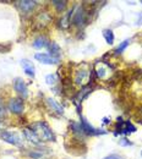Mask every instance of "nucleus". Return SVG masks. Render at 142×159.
Wrapping results in <instances>:
<instances>
[{"mask_svg":"<svg viewBox=\"0 0 142 159\" xmlns=\"http://www.w3.org/2000/svg\"><path fill=\"white\" fill-rule=\"evenodd\" d=\"M103 124H109V121H108L107 118H104V119H103Z\"/></svg>","mask_w":142,"mask_h":159,"instance_id":"28","label":"nucleus"},{"mask_svg":"<svg viewBox=\"0 0 142 159\" xmlns=\"http://www.w3.org/2000/svg\"><path fill=\"white\" fill-rule=\"evenodd\" d=\"M17 6L21 9V11L23 12H30L34 9L36 6V1H30V0H22V1H17Z\"/></svg>","mask_w":142,"mask_h":159,"instance_id":"13","label":"nucleus"},{"mask_svg":"<svg viewBox=\"0 0 142 159\" xmlns=\"http://www.w3.org/2000/svg\"><path fill=\"white\" fill-rule=\"evenodd\" d=\"M45 82H47V84H49V86H54V84L58 82V76H57L55 74H50V75H48V76L45 77Z\"/></svg>","mask_w":142,"mask_h":159,"instance_id":"19","label":"nucleus"},{"mask_svg":"<svg viewBox=\"0 0 142 159\" xmlns=\"http://www.w3.org/2000/svg\"><path fill=\"white\" fill-rule=\"evenodd\" d=\"M31 129L34 131V134L38 136V139L44 142H54L55 141V135L52 131V129L48 126L47 122L44 121H37L31 125Z\"/></svg>","mask_w":142,"mask_h":159,"instance_id":"1","label":"nucleus"},{"mask_svg":"<svg viewBox=\"0 0 142 159\" xmlns=\"http://www.w3.org/2000/svg\"><path fill=\"white\" fill-rule=\"evenodd\" d=\"M136 25H142V12H140V15H139V19L136 21Z\"/></svg>","mask_w":142,"mask_h":159,"instance_id":"27","label":"nucleus"},{"mask_svg":"<svg viewBox=\"0 0 142 159\" xmlns=\"http://www.w3.org/2000/svg\"><path fill=\"white\" fill-rule=\"evenodd\" d=\"M0 137L2 141L12 144V146H21L22 144V139L21 137L16 134V132H12V131H4L1 132Z\"/></svg>","mask_w":142,"mask_h":159,"instance_id":"4","label":"nucleus"},{"mask_svg":"<svg viewBox=\"0 0 142 159\" xmlns=\"http://www.w3.org/2000/svg\"><path fill=\"white\" fill-rule=\"evenodd\" d=\"M71 22L74 25L79 26V27L85 25V22H86V12H85L82 6H76L71 11V14H70V23Z\"/></svg>","mask_w":142,"mask_h":159,"instance_id":"2","label":"nucleus"},{"mask_svg":"<svg viewBox=\"0 0 142 159\" xmlns=\"http://www.w3.org/2000/svg\"><path fill=\"white\" fill-rule=\"evenodd\" d=\"M10 50V45H1L0 44V53H6Z\"/></svg>","mask_w":142,"mask_h":159,"instance_id":"25","label":"nucleus"},{"mask_svg":"<svg viewBox=\"0 0 142 159\" xmlns=\"http://www.w3.org/2000/svg\"><path fill=\"white\" fill-rule=\"evenodd\" d=\"M89 76H91L89 70L87 69L86 65H83V66H81V69H79L75 72V79H74V81H75L76 84L81 86V87H85L89 82Z\"/></svg>","mask_w":142,"mask_h":159,"instance_id":"3","label":"nucleus"},{"mask_svg":"<svg viewBox=\"0 0 142 159\" xmlns=\"http://www.w3.org/2000/svg\"><path fill=\"white\" fill-rule=\"evenodd\" d=\"M30 157H32L33 159H45V153L43 151H32L30 152Z\"/></svg>","mask_w":142,"mask_h":159,"instance_id":"18","label":"nucleus"},{"mask_svg":"<svg viewBox=\"0 0 142 159\" xmlns=\"http://www.w3.org/2000/svg\"><path fill=\"white\" fill-rule=\"evenodd\" d=\"M50 22V16L47 14V12H39L37 16H36V20H34V23L39 27V28H43L45 27L48 23Z\"/></svg>","mask_w":142,"mask_h":159,"instance_id":"11","label":"nucleus"},{"mask_svg":"<svg viewBox=\"0 0 142 159\" xmlns=\"http://www.w3.org/2000/svg\"><path fill=\"white\" fill-rule=\"evenodd\" d=\"M103 37H104V39L108 44L112 45L114 43V33H113L112 30H104L103 31Z\"/></svg>","mask_w":142,"mask_h":159,"instance_id":"17","label":"nucleus"},{"mask_svg":"<svg viewBox=\"0 0 142 159\" xmlns=\"http://www.w3.org/2000/svg\"><path fill=\"white\" fill-rule=\"evenodd\" d=\"M129 43H130V40H129V39L124 40L121 44H120V45H119V47L115 49V52H114V53H115V54H121L122 52L125 50V48L129 45Z\"/></svg>","mask_w":142,"mask_h":159,"instance_id":"21","label":"nucleus"},{"mask_svg":"<svg viewBox=\"0 0 142 159\" xmlns=\"http://www.w3.org/2000/svg\"><path fill=\"white\" fill-rule=\"evenodd\" d=\"M105 75H107V69H105V67L101 66V67L97 69V76H98L99 79H104Z\"/></svg>","mask_w":142,"mask_h":159,"instance_id":"22","label":"nucleus"},{"mask_svg":"<svg viewBox=\"0 0 142 159\" xmlns=\"http://www.w3.org/2000/svg\"><path fill=\"white\" fill-rule=\"evenodd\" d=\"M117 134H124L129 135L132 132H136V127L130 122V121H119L117 124Z\"/></svg>","mask_w":142,"mask_h":159,"instance_id":"6","label":"nucleus"},{"mask_svg":"<svg viewBox=\"0 0 142 159\" xmlns=\"http://www.w3.org/2000/svg\"><path fill=\"white\" fill-rule=\"evenodd\" d=\"M104 159H122V157L121 156H119V154H110V156L105 157Z\"/></svg>","mask_w":142,"mask_h":159,"instance_id":"26","label":"nucleus"},{"mask_svg":"<svg viewBox=\"0 0 142 159\" xmlns=\"http://www.w3.org/2000/svg\"><path fill=\"white\" fill-rule=\"evenodd\" d=\"M14 88H15V91L20 94L23 99L27 98V96H28L27 84H26V82L21 79V77H16V79L14 80Z\"/></svg>","mask_w":142,"mask_h":159,"instance_id":"5","label":"nucleus"},{"mask_svg":"<svg viewBox=\"0 0 142 159\" xmlns=\"http://www.w3.org/2000/svg\"><path fill=\"white\" fill-rule=\"evenodd\" d=\"M141 156H142V152H141Z\"/></svg>","mask_w":142,"mask_h":159,"instance_id":"29","label":"nucleus"},{"mask_svg":"<svg viewBox=\"0 0 142 159\" xmlns=\"http://www.w3.org/2000/svg\"><path fill=\"white\" fill-rule=\"evenodd\" d=\"M48 48H49V54H50L53 58L60 60L61 49H60V47H59L57 43H54V42H50V43H49V45H48Z\"/></svg>","mask_w":142,"mask_h":159,"instance_id":"14","label":"nucleus"},{"mask_svg":"<svg viewBox=\"0 0 142 159\" xmlns=\"http://www.w3.org/2000/svg\"><path fill=\"white\" fill-rule=\"evenodd\" d=\"M21 66L23 69V71L26 72V75H28L30 77H34V66L33 64L27 59H22L21 60Z\"/></svg>","mask_w":142,"mask_h":159,"instance_id":"12","label":"nucleus"},{"mask_svg":"<svg viewBox=\"0 0 142 159\" xmlns=\"http://www.w3.org/2000/svg\"><path fill=\"white\" fill-rule=\"evenodd\" d=\"M80 125H81V129H82V131H83V134H86V135H101V134H104V132H102V131L96 130L93 126H91V125L88 124V121L85 119V118H82V116H81V122H80Z\"/></svg>","mask_w":142,"mask_h":159,"instance_id":"10","label":"nucleus"},{"mask_svg":"<svg viewBox=\"0 0 142 159\" xmlns=\"http://www.w3.org/2000/svg\"><path fill=\"white\" fill-rule=\"evenodd\" d=\"M23 136H25V139H27L28 142H31L32 144H34V146H41L42 142L41 139H38V136L34 134V131L30 127V129H23Z\"/></svg>","mask_w":142,"mask_h":159,"instance_id":"8","label":"nucleus"},{"mask_svg":"<svg viewBox=\"0 0 142 159\" xmlns=\"http://www.w3.org/2000/svg\"><path fill=\"white\" fill-rule=\"evenodd\" d=\"M7 108L12 114H21L23 111V102L21 98H12L9 102Z\"/></svg>","mask_w":142,"mask_h":159,"instance_id":"7","label":"nucleus"},{"mask_svg":"<svg viewBox=\"0 0 142 159\" xmlns=\"http://www.w3.org/2000/svg\"><path fill=\"white\" fill-rule=\"evenodd\" d=\"M141 4H142V1H141Z\"/></svg>","mask_w":142,"mask_h":159,"instance_id":"30","label":"nucleus"},{"mask_svg":"<svg viewBox=\"0 0 142 159\" xmlns=\"http://www.w3.org/2000/svg\"><path fill=\"white\" fill-rule=\"evenodd\" d=\"M5 114H6V111H5V107H4L2 102L0 100V120H2L4 118H5Z\"/></svg>","mask_w":142,"mask_h":159,"instance_id":"23","label":"nucleus"},{"mask_svg":"<svg viewBox=\"0 0 142 159\" xmlns=\"http://www.w3.org/2000/svg\"><path fill=\"white\" fill-rule=\"evenodd\" d=\"M119 144L122 147H126V146H132V142H130L127 139H121L119 141Z\"/></svg>","mask_w":142,"mask_h":159,"instance_id":"24","label":"nucleus"},{"mask_svg":"<svg viewBox=\"0 0 142 159\" xmlns=\"http://www.w3.org/2000/svg\"><path fill=\"white\" fill-rule=\"evenodd\" d=\"M52 4L58 11H64L65 7H66V1H57V0H54V1H52Z\"/></svg>","mask_w":142,"mask_h":159,"instance_id":"20","label":"nucleus"},{"mask_svg":"<svg viewBox=\"0 0 142 159\" xmlns=\"http://www.w3.org/2000/svg\"><path fill=\"white\" fill-rule=\"evenodd\" d=\"M47 102H48V104H49V107H50V109H52L53 111H55V113L59 114V115H62V114H64V108L61 107L57 100L52 99V98H48Z\"/></svg>","mask_w":142,"mask_h":159,"instance_id":"16","label":"nucleus"},{"mask_svg":"<svg viewBox=\"0 0 142 159\" xmlns=\"http://www.w3.org/2000/svg\"><path fill=\"white\" fill-rule=\"evenodd\" d=\"M34 58L38 60V61H41L43 64H47V65H54V64H58L60 60L59 59H55V58H53L50 54H48V53H37L36 55H34Z\"/></svg>","mask_w":142,"mask_h":159,"instance_id":"9","label":"nucleus"},{"mask_svg":"<svg viewBox=\"0 0 142 159\" xmlns=\"http://www.w3.org/2000/svg\"><path fill=\"white\" fill-rule=\"evenodd\" d=\"M49 40L48 38L45 37V36H39V37H37L34 42H33V48H36V49H42V48H47L48 45H49Z\"/></svg>","mask_w":142,"mask_h":159,"instance_id":"15","label":"nucleus"}]
</instances>
